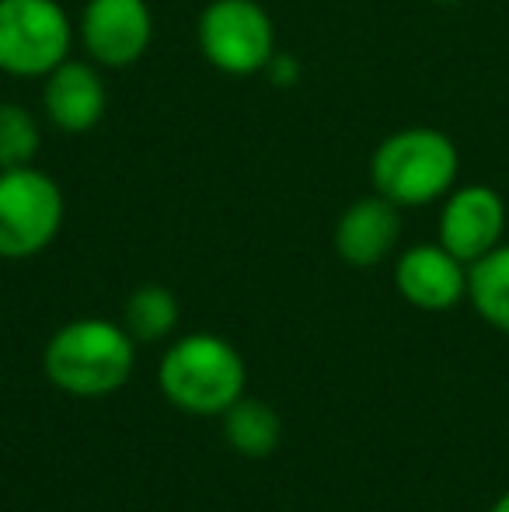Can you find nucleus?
I'll return each instance as SVG.
<instances>
[{
    "mask_svg": "<svg viewBox=\"0 0 509 512\" xmlns=\"http://www.w3.org/2000/svg\"><path fill=\"white\" fill-rule=\"evenodd\" d=\"M136 370V338L105 317L67 321L42 349V373L74 398H105Z\"/></svg>",
    "mask_w": 509,
    "mask_h": 512,
    "instance_id": "f257e3e1",
    "label": "nucleus"
},
{
    "mask_svg": "<svg viewBox=\"0 0 509 512\" xmlns=\"http://www.w3.org/2000/svg\"><path fill=\"white\" fill-rule=\"evenodd\" d=\"M248 366L227 338L196 331L164 352L157 366V387L178 411L199 418H220L245 398Z\"/></svg>",
    "mask_w": 509,
    "mask_h": 512,
    "instance_id": "f03ea898",
    "label": "nucleus"
},
{
    "mask_svg": "<svg viewBox=\"0 0 509 512\" xmlns=\"http://www.w3.org/2000/svg\"><path fill=\"white\" fill-rule=\"evenodd\" d=\"M461 154L447 133L433 126H408L384 136L370 157L374 192L394 206H429L457 185Z\"/></svg>",
    "mask_w": 509,
    "mask_h": 512,
    "instance_id": "7ed1b4c3",
    "label": "nucleus"
},
{
    "mask_svg": "<svg viewBox=\"0 0 509 512\" xmlns=\"http://www.w3.org/2000/svg\"><path fill=\"white\" fill-rule=\"evenodd\" d=\"M74 21L60 0H0V74L46 77L70 60Z\"/></svg>",
    "mask_w": 509,
    "mask_h": 512,
    "instance_id": "20e7f679",
    "label": "nucleus"
},
{
    "mask_svg": "<svg viewBox=\"0 0 509 512\" xmlns=\"http://www.w3.org/2000/svg\"><path fill=\"white\" fill-rule=\"evenodd\" d=\"M196 42L203 60L227 77L265 74L279 53L272 14L258 0H210L199 14Z\"/></svg>",
    "mask_w": 509,
    "mask_h": 512,
    "instance_id": "39448f33",
    "label": "nucleus"
},
{
    "mask_svg": "<svg viewBox=\"0 0 509 512\" xmlns=\"http://www.w3.org/2000/svg\"><path fill=\"white\" fill-rule=\"evenodd\" d=\"M63 189L35 164L0 171V258H35L63 227Z\"/></svg>",
    "mask_w": 509,
    "mask_h": 512,
    "instance_id": "423d86ee",
    "label": "nucleus"
},
{
    "mask_svg": "<svg viewBox=\"0 0 509 512\" xmlns=\"http://www.w3.org/2000/svg\"><path fill=\"white\" fill-rule=\"evenodd\" d=\"M81 46L102 70H126L154 39L147 0H88L81 11Z\"/></svg>",
    "mask_w": 509,
    "mask_h": 512,
    "instance_id": "0eeeda50",
    "label": "nucleus"
},
{
    "mask_svg": "<svg viewBox=\"0 0 509 512\" xmlns=\"http://www.w3.org/2000/svg\"><path fill=\"white\" fill-rule=\"evenodd\" d=\"M506 203L489 185H461L443 196L440 209V244L464 265L478 262L503 244Z\"/></svg>",
    "mask_w": 509,
    "mask_h": 512,
    "instance_id": "6e6552de",
    "label": "nucleus"
},
{
    "mask_svg": "<svg viewBox=\"0 0 509 512\" xmlns=\"http://www.w3.org/2000/svg\"><path fill=\"white\" fill-rule=\"evenodd\" d=\"M394 286H398L405 304L440 314V310L468 300V265L457 255H450L440 241L412 244L401 251L398 265H394Z\"/></svg>",
    "mask_w": 509,
    "mask_h": 512,
    "instance_id": "1a4fd4ad",
    "label": "nucleus"
},
{
    "mask_svg": "<svg viewBox=\"0 0 509 512\" xmlns=\"http://www.w3.org/2000/svg\"><path fill=\"white\" fill-rule=\"evenodd\" d=\"M109 91L102 67L91 60H63L53 74L42 77V112L60 133H88L102 122Z\"/></svg>",
    "mask_w": 509,
    "mask_h": 512,
    "instance_id": "9d476101",
    "label": "nucleus"
},
{
    "mask_svg": "<svg viewBox=\"0 0 509 512\" xmlns=\"http://www.w3.org/2000/svg\"><path fill=\"white\" fill-rule=\"evenodd\" d=\"M401 241V206H394L384 196H363L356 203L342 209L339 223H335V255L349 265V269H374L387 262Z\"/></svg>",
    "mask_w": 509,
    "mask_h": 512,
    "instance_id": "9b49d317",
    "label": "nucleus"
},
{
    "mask_svg": "<svg viewBox=\"0 0 509 512\" xmlns=\"http://www.w3.org/2000/svg\"><path fill=\"white\" fill-rule=\"evenodd\" d=\"M468 300L489 328L509 335V244L468 265Z\"/></svg>",
    "mask_w": 509,
    "mask_h": 512,
    "instance_id": "f8f14e48",
    "label": "nucleus"
},
{
    "mask_svg": "<svg viewBox=\"0 0 509 512\" xmlns=\"http://www.w3.org/2000/svg\"><path fill=\"white\" fill-rule=\"evenodd\" d=\"M220 418H224L227 443H231L241 457L262 460V457H269L279 446V439H283V422H279L272 405H265L262 398H248L245 394V398L234 401Z\"/></svg>",
    "mask_w": 509,
    "mask_h": 512,
    "instance_id": "ddd939ff",
    "label": "nucleus"
},
{
    "mask_svg": "<svg viewBox=\"0 0 509 512\" xmlns=\"http://www.w3.org/2000/svg\"><path fill=\"white\" fill-rule=\"evenodd\" d=\"M178 317H182V307H178L175 293L168 286H136L123 304V328L136 342H161L171 331L178 328Z\"/></svg>",
    "mask_w": 509,
    "mask_h": 512,
    "instance_id": "4468645a",
    "label": "nucleus"
},
{
    "mask_svg": "<svg viewBox=\"0 0 509 512\" xmlns=\"http://www.w3.org/2000/svg\"><path fill=\"white\" fill-rule=\"evenodd\" d=\"M42 147V129L35 115L18 102H0V171L35 164Z\"/></svg>",
    "mask_w": 509,
    "mask_h": 512,
    "instance_id": "2eb2a0df",
    "label": "nucleus"
},
{
    "mask_svg": "<svg viewBox=\"0 0 509 512\" xmlns=\"http://www.w3.org/2000/svg\"><path fill=\"white\" fill-rule=\"evenodd\" d=\"M265 74L272 77V81L279 84V88H290L293 81H297V63H293V56H286V53H276L269 60V67H265Z\"/></svg>",
    "mask_w": 509,
    "mask_h": 512,
    "instance_id": "dca6fc26",
    "label": "nucleus"
},
{
    "mask_svg": "<svg viewBox=\"0 0 509 512\" xmlns=\"http://www.w3.org/2000/svg\"><path fill=\"white\" fill-rule=\"evenodd\" d=\"M489 512H509V488H506L503 495H499L496 502H492V509H489Z\"/></svg>",
    "mask_w": 509,
    "mask_h": 512,
    "instance_id": "f3484780",
    "label": "nucleus"
},
{
    "mask_svg": "<svg viewBox=\"0 0 509 512\" xmlns=\"http://www.w3.org/2000/svg\"><path fill=\"white\" fill-rule=\"evenodd\" d=\"M433 4H457V0H433Z\"/></svg>",
    "mask_w": 509,
    "mask_h": 512,
    "instance_id": "a211bd4d",
    "label": "nucleus"
}]
</instances>
